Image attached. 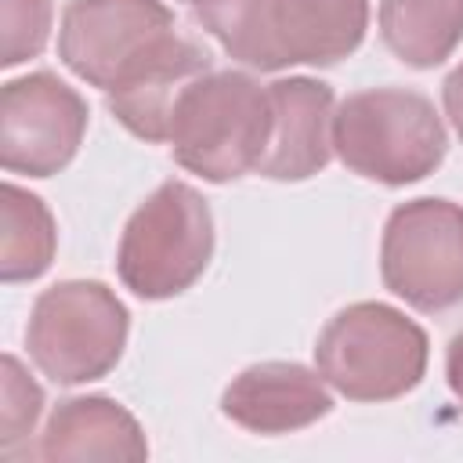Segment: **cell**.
Wrapping results in <instances>:
<instances>
[{"mask_svg":"<svg viewBox=\"0 0 463 463\" xmlns=\"http://www.w3.org/2000/svg\"><path fill=\"white\" fill-rule=\"evenodd\" d=\"M333 152L358 177L402 188L441 166L449 134L427 94L405 87H369L336 105Z\"/></svg>","mask_w":463,"mask_h":463,"instance_id":"cell-1","label":"cell"},{"mask_svg":"<svg viewBox=\"0 0 463 463\" xmlns=\"http://www.w3.org/2000/svg\"><path fill=\"white\" fill-rule=\"evenodd\" d=\"M271 134V94L250 72L213 69L174 109L170 152L203 181L224 184L257 170Z\"/></svg>","mask_w":463,"mask_h":463,"instance_id":"cell-2","label":"cell"},{"mask_svg":"<svg viewBox=\"0 0 463 463\" xmlns=\"http://www.w3.org/2000/svg\"><path fill=\"white\" fill-rule=\"evenodd\" d=\"M430 358L427 333L405 311L358 300L336 311L315 340V369L351 402H391L409 394Z\"/></svg>","mask_w":463,"mask_h":463,"instance_id":"cell-3","label":"cell"},{"mask_svg":"<svg viewBox=\"0 0 463 463\" xmlns=\"http://www.w3.org/2000/svg\"><path fill=\"white\" fill-rule=\"evenodd\" d=\"M213 257L210 203L184 181H163L127 221L116 250L119 282L141 300L192 289Z\"/></svg>","mask_w":463,"mask_h":463,"instance_id":"cell-4","label":"cell"},{"mask_svg":"<svg viewBox=\"0 0 463 463\" xmlns=\"http://www.w3.org/2000/svg\"><path fill=\"white\" fill-rule=\"evenodd\" d=\"M130 333V311L98 279H65L33 300L25 347L36 369L61 383H90L116 369Z\"/></svg>","mask_w":463,"mask_h":463,"instance_id":"cell-5","label":"cell"},{"mask_svg":"<svg viewBox=\"0 0 463 463\" xmlns=\"http://www.w3.org/2000/svg\"><path fill=\"white\" fill-rule=\"evenodd\" d=\"M380 275L416 311L463 304V206L434 195L394 206L380 239Z\"/></svg>","mask_w":463,"mask_h":463,"instance_id":"cell-6","label":"cell"},{"mask_svg":"<svg viewBox=\"0 0 463 463\" xmlns=\"http://www.w3.org/2000/svg\"><path fill=\"white\" fill-rule=\"evenodd\" d=\"M87 119L80 90L47 69L7 80L0 90V166L29 177L65 170L83 145Z\"/></svg>","mask_w":463,"mask_h":463,"instance_id":"cell-7","label":"cell"},{"mask_svg":"<svg viewBox=\"0 0 463 463\" xmlns=\"http://www.w3.org/2000/svg\"><path fill=\"white\" fill-rule=\"evenodd\" d=\"M174 33L163 0H69L58 25V58L72 76L109 90L152 43Z\"/></svg>","mask_w":463,"mask_h":463,"instance_id":"cell-8","label":"cell"},{"mask_svg":"<svg viewBox=\"0 0 463 463\" xmlns=\"http://www.w3.org/2000/svg\"><path fill=\"white\" fill-rule=\"evenodd\" d=\"M206 72H213L210 51L170 33L116 76V83L105 90L109 112L141 141H170L177 101Z\"/></svg>","mask_w":463,"mask_h":463,"instance_id":"cell-9","label":"cell"},{"mask_svg":"<svg viewBox=\"0 0 463 463\" xmlns=\"http://www.w3.org/2000/svg\"><path fill=\"white\" fill-rule=\"evenodd\" d=\"M221 412L250 434H289L329 416L333 394L318 369L300 362H257L224 387Z\"/></svg>","mask_w":463,"mask_h":463,"instance_id":"cell-10","label":"cell"},{"mask_svg":"<svg viewBox=\"0 0 463 463\" xmlns=\"http://www.w3.org/2000/svg\"><path fill=\"white\" fill-rule=\"evenodd\" d=\"M268 94L271 134L257 174L271 181L315 177L333 156V87L311 76H289L268 83Z\"/></svg>","mask_w":463,"mask_h":463,"instance_id":"cell-11","label":"cell"},{"mask_svg":"<svg viewBox=\"0 0 463 463\" xmlns=\"http://www.w3.org/2000/svg\"><path fill=\"white\" fill-rule=\"evenodd\" d=\"M40 459H127L137 463L148 456V441L141 423L105 394H80L54 405L40 445L33 449Z\"/></svg>","mask_w":463,"mask_h":463,"instance_id":"cell-12","label":"cell"},{"mask_svg":"<svg viewBox=\"0 0 463 463\" xmlns=\"http://www.w3.org/2000/svg\"><path fill=\"white\" fill-rule=\"evenodd\" d=\"M369 0H271V33L286 65H336L358 51Z\"/></svg>","mask_w":463,"mask_h":463,"instance_id":"cell-13","label":"cell"},{"mask_svg":"<svg viewBox=\"0 0 463 463\" xmlns=\"http://www.w3.org/2000/svg\"><path fill=\"white\" fill-rule=\"evenodd\" d=\"M380 36L398 61L434 69L463 40V0H380Z\"/></svg>","mask_w":463,"mask_h":463,"instance_id":"cell-14","label":"cell"},{"mask_svg":"<svg viewBox=\"0 0 463 463\" xmlns=\"http://www.w3.org/2000/svg\"><path fill=\"white\" fill-rule=\"evenodd\" d=\"M58 250L54 213L40 195L4 184V239H0V279L4 282H33L40 279Z\"/></svg>","mask_w":463,"mask_h":463,"instance_id":"cell-15","label":"cell"},{"mask_svg":"<svg viewBox=\"0 0 463 463\" xmlns=\"http://www.w3.org/2000/svg\"><path fill=\"white\" fill-rule=\"evenodd\" d=\"M195 22L232 54V61L260 72L286 69L275 33H271V0H188Z\"/></svg>","mask_w":463,"mask_h":463,"instance_id":"cell-16","label":"cell"},{"mask_svg":"<svg viewBox=\"0 0 463 463\" xmlns=\"http://www.w3.org/2000/svg\"><path fill=\"white\" fill-rule=\"evenodd\" d=\"M51 18H54L51 0H0V29H4L0 65L11 69L36 58L47 47Z\"/></svg>","mask_w":463,"mask_h":463,"instance_id":"cell-17","label":"cell"},{"mask_svg":"<svg viewBox=\"0 0 463 463\" xmlns=\"http://www.w3.org/2000/svg\"><path fill=\"white\" fill-rule=\"evenodd\" d=\"M43 391L40 383L22 369L14 354H4V409H0V445L11 456L18 441H25L40 420Z\"/></svg>","mask_w":463,"mask_h":463,"instance_id":"cell-18","label":"cell"},{"mask_svg":"<svg viewBox=\"0 0 463 463\" xmlns=\"http://www.w3.org/2000/svg\"><path fill=\"white\" fill-rule=\"evenodd\" d=\"M441 105H445V116H449V123L456 127V134L463 141V61L445 76V83H441Z\"/></svg>","mask_w":463,"mask_h":463,"instance_id":"cell-19","label":"cell"},{"mask_svg":"<svg viewBox=\"0 0 463 463\" xmlns=\"http://www.w3.org/2000/svg\"><path fill=\"white\" fill-rule=\"evenodd\" d=\"M445 376H449L452 394H456L459 405H463V333H456V336L449 340V351H445Z\"/></svg>","mask_w":463,"mask_h":463,"instance_id":"cell-20","label":"cell"}]
</instances>
